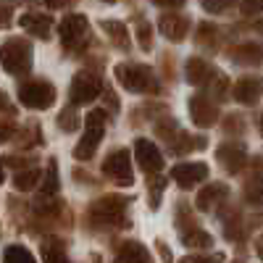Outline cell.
Returning <instances> with one entry per match:
<instances>
[{
  "mask_svg": "<svg viewBox=\"0 0 263 263\" xmlns=\"http://www.w3.org/2000/svg\"><path fill=\"white\" fill-rule=\"evenodd\" d=\"M0 66L13 77H27L32 69V45L21 37H13L0 45Z\"/></svg>",
  "mask_w": 263,
  "mask_h": 263,
  "instance_id": "6da1fadb",
  "label": "cell"
},
{
  "mask_svg": "<svg viewBox=\"0 0 263 263\" xmlns=\"http://www.w3.org/2000/svg\"><path fill=\"white\" fill-rule=\"evenodd\" d=\"M103 132H105V111H90V116L84 119V135L74 147V156L79 161L92 158V153L98 150V142L103 140Z\"/></svg>",
  "mask_w": 263,
  "mask_h": 263,
  "instance_id": "7a4b0ae2",
  "label": "cell"
},
{
  "mask_svg": "<svg viewBox=\"0 0 263 263\" xmlns=\"http://www.w3.org/2000/svg\"><path fill=\"white\" fill-rule=\"evenodd\" d=\"M18 100L24 108H32V111H48L55 103V87L45 79H32L18 87Z\"/></svg>",
  "mask_w": 263,
  "mask_h": 263,
  "instance_id": "3957f363",
  "label": "cell"
},
{
  "mask_svg": "<svg viewBox=\"0 0 263 263\" xmlns=\"http://www.w3.org/2000/svg\"><path fill=\"white\" fill-rule=\"evenodd\" d=\"M116 79L121 82V87H126L129 92H156L158 84L156 77L147 66H135V63H121L116 66Z\"/></svg>",
  "mask_w": 263,
  "mask_h": 263,
  "instance_id": "277c9868",
  "label": "cell"
},
{
  "mask_svg": "<svg viewBox=\"0 0 263 263\" xmlns=\"http://www.w3.org/2000/svg\"><path fill=\"white\" fill-rule=\"evenodd\" d=\"M103 90V82L98 74L90 71H79L71 82V103L74 105H84V103H92Z\"/></svg>",
  "mask_w": 263,
  "mask_h": 263,
  "instance_id": "5b68a950",
  "label": "cell"
},
{
  "mask_svg": "<svg viewBox=\"0 0 263 263\" xmlns=\"http://www.w3.org/2000/svg\"><path fill=\"white\" fill-rule=\"evenodd\" d=\"M87 18L82 13H71V16H66L61 24H58V34H61V42L69 50H77L82 42L87 40Z\"/></svg>",
  "mask_w": 263,
  "mask_h": 263,
  "instance_id": "8992f818",
  "label": "cell"
},
{
  "mask_svg": "<svg viewBox=\"0 0 263 263\" xmlns=\"http://www.w3.org/2000/svg\"><path fill=\"white\" fill-rule=\"evenodd\" d=\"M103 171L111 179H116L119 184H124V187L132 184V158H129V150L111 153V156L103 161Z\"/></svg>",
  "mask_w": 263,
  "mask_h": 263,
  "instance_id": "52a82bcc",
  "label": "cell"
},
{
  "mask_svg": "<svg viewBox=\"0 0 263 263\" xmlns=\"http://www.w3.org/2000/svg\"><path fill=\"white\" fill-rule=\"evenodd\" d=\"M135 153H137V163H140L142 171L156 174V171L163 168V156H161V150L156 147V142L140 137V140L135 142Z\"/></svg>",
  "mask_w": 263,
  "mask_h": 263,
  "instance_id": "ba28073f",
  "label": "cell"
},
{
  "mask_svg": "<svg viewBox=\"0 0 263 263\" xmlns=\"http://www.w3.org/2000/svg\"><path fill=\"white\" fill-rule=\"evenodd\" d=\"M190 116L197 126H213L218 121V108L211 98L195 95V98H190Z\"/></svg>",
  "mask_w": 263,
  "mask_h": 263,
  "instance_id": "9c48e42d",
  "label": "cell"
},
{
  "mask_svg": "<svg viewBox=\"0 0 263 263\" xmlns=\"http://www.w3.org/2000/svg\"><path fill=\"white\" fill-rule=\"evenodd\" d=\"M171 177L179 182V187H195L197 182H203L208 177L205 163H177L171 168Z\"/></svg>",
  "mask_w": 263,
  "mask_h": 263,
  "instance_id": "30bf717a",
  "label": "cell"
},
{
  "mask_svg": "<svg viewBox=\"0 0 263 263\" xmlns=\"http://www.w3.org/2000/svg\"><path fill=\"white\" fill-rule=\"evenodd\" d=\"M124 203L126 200H119V197H103L100 203L92 205L95 221H100V224H116L121 218V213H124Z\"/></svg>",
  "mask_w": 263,
  "mask_h": 263,
  "instance_id": "8fae6325",
  "label": "cell"
},
{
  "mask_svg": "<svg viewBox=\"0 0 263 263\" xmlns=\"http://www.w3.org/2000/svg\"><path fill=\"white\" fill-rule=\"evenodd\" d=\"M260 95H263V79L260 77H245L234 87V98L242 105H255L260 100Z\"/></svg>",
  "mask_w": 263,
  "mask_h": 263,
  "instance_id": "7c38bea8",
  "label": "cell"
},
{
  "mask_svg": "<svg viewBox=\"0 0 263 263\" xmlns=\"http://www.w3.org/2000/svg\"><path fill=\"white\" fill-rule=\"evenodd\" d=\"M218 161H221V166H227V171L237 174L239 168H242L245 163V145L239 142H224L221 147H218Z\"/></svg>",
  "mask_w": 263,
  "mask_h": 263,
  "instance_id": "4fadbf2b",
  "label": "cell"
},
{
  "mask_svg": "<svg viewBox=\"0 0 263 263\" xmlns=\"http://www.w3.org/2000/svg\"><path fill=\"white\" fill-rule=\"evenodd\" d=\"M158 27H161V34L174 40V42H179L187 37V29H190V18L187 16H177V13H168V16H161L158 21Z\"/></svg>",
  "mask_w": 263,
  "mask_h": 263,
  "instance_id": "5bb4252c",
  "label": "cell"
},
{
  "mask_svg": "<svg viewBox=\"0 0 263 263\" xmlns=\"http://www.w3.org/2000/svg\"><path fill=\"white\" fill-rule=\"evenodd\" d=\"M184 77H187L190 84H211V79L216 77V71H213V66H211L208 61H203V58H190V61L184 63Z\"/></svg>",
  "mask_w": 263,
  "mask_h": 263,
  "instance_id": "9a60e30c",
  "label": "cell"
},
{
  "mask_svg": "<svg viewBox=\"0 0 263 263\" xmlns=\"http://www.w3.org/2000/svg\"><path fill=\"white\" fill-rule=\"evenodd\" d=\"M18 24L24 27L29 34L40 37V40H48L50 37V29H53V18L45 16V13H24L18 18Z\"/></svg>",
  "mask_w": 263,
  "mask_h": 263,
  "instance_id": "2e32d148",
  "label": "cell"
},
{
  "mask_svg": "<svg viewBox=\"0 0 263 263\" xmlns=\"http://www.w3.org/2000/svg\"><path fill=\"white\" fill-rule=\"evenodd\" d=\"M227 184H221V182H213V184H205L203 190H200V195H197V208L200 211H211L218 200H224L227 197Z\"/></svg>",
  "mask_w": 263,
  "mask_h": 263,
  "instance_id": "e0dca14e",
  "label": "cell"
},
{
  "mask_svg": "<svg viewBox=\"0 0 263 263\" xmlns=\"http://www.w3.org/2000/svg\"><path fill=\"white\" fill-rule=\"evenodd\" d=\"M116 263H150V255H147V250H145L142 245L126 242V245L121 248V255H119Z\"/></svg>",
  "mask_w": 263,
  "mask_h": 263,
  "instance_id": "ac0fdd59",
  "label": "cell"
},
{
  "mask_svg": "<svg viewBox=\"0 0 263 263\" xmlns=\"http://www.w3.org/2000/svg\"><path fill=\"white\" fill-rule=\"evenodd\" d=\"M237 61L239 63H260L263 61V45H258V42H245V45H239L234 50Z\"/></svg>",
  "mask_w": 263,
  "mask_h": 263,
  "instance_id": "d6986e66",
  "label": "cell"
},
{
  "mask_svg": "<svg viewBox=\"0 0 263 263\" xmlns=\"http://www.w3.org/2000/svg\"><path fill=\"white\" fill-rule=\"evenodd\" d=\"M37 182H40V171H37V168H24V171H18L16 177H13V187L21 190V192L32 190Z\"/></svg>",
  "mask_w": 263,
  "mask_h": 263,
  "instance_id": "ffe728a7",
  "label": "cell"
},
{
  "mask_svg": "<svg viewBox=\"0 0 263 263\" xmlns=\"http://www.w3.org/2000/svg\"><path fill=\"white\" fill-rule=\"evenodd\" d=\"M100 27L114 37V42H116L119 48H124V50L129 48V37H126V27L124 24H119V21H103Z\"/></svg>",
  "mask_w": 263,
  "mask_h": 263,
  "instance_id": "44dd1931",
  "label": "cell"
},
{
  "mask_svg": "<svg viewBox=\"0 0 263 263\" xmlns=\"http://www.w3.org/2000/svg\"><path fill=\"white\" fill-rule=\"evenodd\" d=\"M3 263H37V260H34V255H32L27 248L11 245V248H6V253H3Z\"/></svg>",
  "mask_w": 263,
  "mask_h": 263,
  "instance_id": "7402d4cb",
  "label": "cell"
},
{
  "mask_svg": "<svg viewBox=\"0 0 263 263\" xmlns=\"http://www.w3.org/2000/svg\"><path fill=\"white\" fill-rule=\"evenodd\" d=\"M40 192L45 197L58 192V166H55V161H48V171H45V179H42V190Z\"/></svg>",
  "mask_w": 263,
  "mask_h": 263,
  "instance_id": "603a6c76",
  "label": "cell"
},
{
  "mask_svg": "<svg viewBox=\"0 0 263 263\" xmlns=\"http://www.w3.org/2000/svg\"><path fill=\"white\" fill-rule=\"evenodd\" d=\"M79 114H77V105L74 108H66V111H61V116H58V126L63 129V132H74L77 126H79Z\"/></svg>",
  "mask_w": 263,
  "mask_h": 263,
  "instance_id": "cb8c5ba5",
  "label": "cell"
},
{
  "mask_svg": "<svg viewBox=\"0 0 263 263\" xmlns=\"http://www.w3.org/2000/svg\"><path fill=\"white\" fill-rule=\"evenodd\" d=\"M42 253H45V260L48 263H69V260H66V255H63L61 242H53V239H50V242H45V250H42Z\"/></svg>",
  "mask_w": 263,
  "mask_h": 263,
  "instance_id": "d4e9b609",
  "label": "cell"
},
{
  "mask_svg": "<svg viewBox=\"0 0 263 263\" xmlns=\"http://www.w3.org/2000/svg\"><path fill=\"white\" fill-rule=\"evenodd\" d=\"M245 200L253 203V205H263V182L260 179L258 182H250L245 187Z\"/></svg>",
  "mask_w": 263,
  "mask_h": 263,
  "instance_id": "484cf974",
  "label": "cell"
},
{
  "mask_svg": "<svg viewBox=\"0 0 263 263\" xmlns=\"http://www.w3.org/2000/svg\"><path fill=\"white\" fill-rule=\"evenodd\" d=\"M184 245H190V248H211V237L205 232H192V234H184Z\"/></svg>",
  "mask_w": 263,
  "mask_h": 263,
  "instance_id": "4316f807",
  "label": "cell"
},
{
  "mask_svg": "<svg viewBox=\"0 0 263 263\" xmlns=\"http://www.w3.org/2000/svg\"><path fill=\"white\" fill-rule=\"evenodd\" d=\"M137 37H140V48L142 50H150L153 48V42H150V24L145 18L137 21Z\"/></svg>",
  "mask_w": 263,
  "mask_h": 263,
  "instance_id": "83f0119b",
  "label": "cell"
},
{
  "mask_svg": "<svg viewBox=\"0 0 263 263\" xmlns=\"http://www.w3.org/2000/svg\"><path fill=\"white\" fill-rule=\"evenodd\" d=\"M200 3H203V8H205V11L218 13V11H224V8L232 3V0H200Z\"/></svg>",
  "mask_w": 263,
  "mask_h": 263,
  "instance_id": "f1b7e54d",
  "label": "cell"
},
{
  "mask_svg": "<svg viewBox=\"0 0 263 263\" xmlns=\"http://www.w3.org/2000/svg\"><path fill=\"white\" fill-rule=\"evenodd\" d=\"M224 129H227V132H242V129H245V121L239 119V116H234V114H232V116H227Z\"/></svg>",
  "mask_w": 263,
  "mask_h": 263,
  "instance_id": "f546056e",
  "label": "cell"
},
{
  "mask_svg": "<svg viewBox=\"0 0 263 263\" xmlns=\"http://www.w3.org/2000/svg\"><path fill=\"white\" fill-rule=\"evenodd\" d=\"M263 0H242V13H260Z\"/></svg>",
  "mask_w": 263,
  "mask_h": 263,
  "instance_id": "4dcf8cb0",
  "label": "cell"
},
{
  "mask_svg": "<svg viewBox=\"0 0 263 263\" xmlns=\"http://www.w3.org/2000/svg\"><path fill=\"white\" fill-rule=\"evenodd\" d=\"M182 263H221V255H211V258H184Z\"/></svg>",
  "mask_w": 263,
  "mask_h": 263,
  "instance_id": "1f68e13d",
  "label": "cell"
},
{
  "mask_svg": "<svg viewBox=\"0 0 263 263\" xmlns=\"http://www.w3.org/2000/svg\"><path fill=\"white\" fill-rule=\"evenodd\" d=\"M153 3L161 8H179V6H184V0H153Z\"/></svg>",
  "mask_w": 263,
  "mask_h": 263,
  "instance_id": "d6a6232c",
  "label": "cell"
},
{
  "mask_svg": "<svg viewBox=\"0 0 263 263\" xmlns=\"http://www.w3.org/2000/svg\"><path fill=\"white\" fill-rule=\"evenodd\" d=\"M11 137H13V129L11 126H0V142H6Z\"/></svg>",
  "mask_w": 263,
  "mask_h": 263,
  "instance_id": "836d02e7",
  "label": "cell"
},
{
  "mask_svg": "<svg viewBox=\"0 0 263 263\" xmlns=\"http://www.w3.org/2000/svg\"><path fill=\"white\" fill-rule=\"evenodd\" d=\"M45 3H48L50 8H63V6H69L71 0H45Z\"/></svg>",
  "mask_w": 263,
  "mask_h": 263,
  "instance_id": "e575fe53",
  "label": "cell"
},
{
  "mask_svg": "<svg viewBox=\"0 0 263 263\" xmlns=\"http://www.w3.org/2000/svg\"><path fill=\"white\" fill-rule=\"evenodd\" d=\"M0 111H8V98H6V92H0Z\"/></svg>",
  "mask_w": 263,
  "mask_h": 263,
  "instance_id": "d590c367",
  "label": "cell"
},
{
  "mask_svg": "<svg viewBox=\"0 0 263 263\" xmlns=\"http://www.w3.org/2000/svg\"><path fill=\"white\" fill-rule=\"evenodd\" d=\"M3 166H6V161H0V184H3V179H6V168Z\"/></svg>",
  "mask_w": 263,
  "mask_h": 263,
  "instance_id": "8d00e7d4",
  "label": "cell"
},
{
  "mask_svg": "<svg viewBox=\"0 0 263 263\" xmlns=\"http://www.w3.org/2000/svg\"><path fill=\"white\" fill-rule=\"evenodd\" d=\"M255 32H260V34H263V18H260L258 24H255Z\"/></svg>",
  "mask_w": 263,
  "mask_h": 263,
  "instance_id": "74e56055",
  "label": "cell"
},
{
  "mask_svg": "<svg viewBox=\"0 0 263 263\" xmlns=\"http://www.w3.org/2000/svg\"><path fill=\"white\" fill-rule=\"evenodd\" d=\"M258 253H260V258H263V237H260V242H258Z\"/></svg>",
  "mask_w": 263,
  "mask_h": 263,
  "instance_id": "f35d334b",
  "label": "cell"
},
{
  "mask_svg": "<svg viewBox=\"0 0 263 263\" xmlns=\"http://www.w3.org/2000/svg\"><path fill=\"white\" fill-rule=\"evenodd\" d=\"M260 135H263V119H260Z\"/></svg>",
  "mask_w": 263,
  "mask_h": 263,
  "instance_id": "ab89813d",
  "label": "cell"
},
{
  "mask_svg": "<svg viewBox=\"0 0 263 263\" xmlns=\"http://www.w3.org/2000/svg\"><path fill=\"white\" fill-rule=\"evenodd\" d=\"M105 3H114V0H105Z\"/></svg>",
  "mask_w": 263,
  "mask_h": 263,
  "instance_id": "60d3db41",
  "label": "cell"
}]
</instances>
